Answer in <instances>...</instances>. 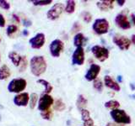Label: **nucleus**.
Segmentation results:
<instances>
[{
    "label": "nucleus",
    "instance_id": "11",
    "mask_svg": "<svg viewBox=\"0 0 135 126\" xmlns=\"http://www.w3.org/2000/svg\"><path fill=\"white\" fill-rule=\"evenodd\" d=\"M84 62V50L83 47H77L72 56L73 65L82 66Z\"/></svg>",
    "mask_w": 135,
    "mask_h": 126
},
{
    "label": "nucleus",
    "instance_id": "16",
    "mask_svg": "<svg viewBox=\"0 0 135 126\" xmlns=\"http://www.w3.org/2000/svg\"><path fill=\"white\" fill-rule=\"evenodd\" d=\"M114 3L115 2L112 0H103V1L97 2L96 5L101 11H108L113 8Z\"/></svg>",
    "mask_w": 135,
    "mask_h": 126
},
{
    "label": "nucleus",
    "instance_id": "5",
    "mask_svg": "<svg viewBox=\"0 0 135 126\" xmlns=\"http://www.w3.org/2000/svg\"><path fill=\"white\" fill-rule=\"evenodd\" d=\"M91 52L97 60H99L100 61H105L107 59H108L110 55L109 50L107 48L100 45L93 46L91 48Z\"/></svg>",
    "mask_w": 135,
    "mask_h": 126
},
{
    "label": "nucleus",
    "instance_id": "12",
    "mask_svg": "<svg viewBox=\"0 0 135 126\" xmlns=\"http://www.w3.org/2000/svg\"><path fill=\"white\" fill-rule=\"evenodd\" d=\"M100 71V66L97 64H92L89 70L87 71V72L84 76V77L89 82H91V81H94L97 78L98 75Z\"/></svg>",
    "mask_w": 135,
    "mask_h": 126
},
{
    "label": "nucleus",
    "instance_id": "24",
    "mask_svg": "<svg viewBox=\"0 0 135 126\" xmlns=\"http://www.w3.org/2000/svg\"><path fill=\"white\" fill-rule=\"evenodd\" d=\"M53 108L55 110H57V111H63L65 109L66 106H65V103L62 101V99H57L54 103Z\"/></svg>",
    "mask_w": 135,
    "mask_h": 126
},
{
    "label": "nucleus",
    "instance_id": "49",
    "mask_svg": "<svg viewBox=\"0 0 135 126\" xmlns=\"http://www.w3.org/2000/svg\"><path fill=\"white\" fill-rule=\"evenodd\" d=\"M0 42H1V37H0Z\"/></svg>",
    "mask_w": 135,
    "mask_h": 126
},
{
    "label": "nucleus",
    "instance_id": "35",
    "mask_svg": "<svg viewBox=\"0 0 135 126\" xmlns=\"http://www.w3.org/2000/svg\"><path fill=\"white\" fill-rule=\"evenodd\" d=\"M84 126H95L94 120H93L91 118H90V119H88V120L84 122Z\"/></svg>",
    "mask_w": 135,
    "mask_h": 126
},
{
    "label": "nucleus",
    "instance_id": "10",
    "mask_svg": "<svg viewBox=\"0 0 135 126\" xmlns=\"http://www.w3.org/2000/svg\"><path fill=\"white\" fill-rule=\"evenodd\" d=\"M46 41L45 35L42 33H38L36 35L30 39L29 43L33 49H41L44 45Z\"/></svg>",
    "mask_w": 135,
    "mask_h": 126
},
{
    "label": "nucleus",
    "instance_id": "4",
    "mask_svg": "<svg viewBox=\"0 0 135 126\" xmlns=\"http://www.w3.org/2000/svg\"><path fill=\"white\" fill-rule=\"evenodd\" d=\"M92 29L97 35H104L108 32L109 22L105 19H97L93 24Z\"/></svg>",
    "mask_w": 135,
    "mask_h": 126
},
{
    "label": "nucleus",
    "instance_id": "32",
    "mask_svg": "<svg viewBox=\"0 0 135 126\" xmlns=\"http://www.w3.org/2000/svg\"><path fill=\"white\" fill-rule=\"evenodd\" d=\"M20 72H22L24 70L26 69V67H27V60H26V57H25V56L22 57V61H21V62H20Z\"/></svg>",
    "mask_w": 135,
    "mask_h": 126
},
{
    "label": "nucleus",
    "instance_id": "42",
    "mask_svg": "<svg viewBox=\"0 0 135 126\" xmlns=\"http://www.w3.org/2000/svg\"><path fill=\"white\" fill-rule=\"evenodd\" d=\"M23 35H25V36L29 35V32H28L27 29H25V30H23Z\"/></svg>",
    "mask_w": 135,
    "mask_h": 126
},
{
    "label": "nucleus",
    "instance_id": "6",
    "mask_svg": "<svg viewBox=\"0 0 135 126\" xmlns=\"http://www.w3.org/2000/svg\"><path fill=\"white\" fill-rule=\"evenodd\" d=\"M63 10H64L63 4L62 3H57L48 10L46 16L50 20H55L60 17Z\"/></svg>",
    "mask_w": 135,
    "mask_h": 126
},
{
    "label": "nucleus",
    "instance_id": "30",
    "mask_svg": "<svg viewBox=\"0 0 135 126\" xmlns=\"http://www.w3.org/2000/svg\"><path fill=\"white\" fill-rule=\"evenodd\" d=\"M17 30H18V27L15 24H10L8 25L7 28V35L8 36H11L13 34H15Z\"/></svg>",
    "mask_w": 135,
    "mask_h": 126
},
{
    "label": "nucleus",
    "instance_id": "31",
    "mask_svg": "<svg viewBox=\"0 0 135 126\" xmlns=\"http://www.w3.org/2000/svg\"><path fill=\"white\" fill-rule=\"evenodd\" d=\"M81 116H82V120L84 122L86 121L88 119H90V112H89V110H87V109H81Z\"/></svg>",
    "mask_w": 135,
    "mask_h": 126
},
{
    "label": "nucleus",
    "instance_id": "45",
    "mask_svg": "<svg viewBox=\"0 0 135 126\" xmlns=\"http://www.w3.org/2000/svg\"><path fill=\"white\" fill-rule=\"evenodd\" d=\"M117 80H118V81H119L120 82H122V76H118V77H117Z\"/></svg>",
    "mask_w": 135,
    "mask_h": 126
},
{
    "label": "nucleus",
    "instance_id": "1",
    "mask_svg": "<svg viewBox=\"0 0 135 126\" xmlns=\"http://www.w3.org/2000/svg\"><path fill=\"white\" fill-rule=\"evenodd\" d=\"M31 71L36 77H40L46 70V61L41 56H35L31 59Z\"/></svg>",
    "mask_w": 135,
    "mask_h": 126
},
{
    "label": "nucleus",
    "instance_id": "46",
    "mask_svg": "<svg viewBox=\"0 0 135 126\" xmlns=\"http://www.w3.org/2000/svg\"><path fill=\"white\" fill-rule=\"evenodd\" d=\"M3 106L1 103H0V109H3Z\"/></svg>",
    "mask_w": 135,
    "mask_h": 126
},
{
    "label": "nucleus",
    "instance_id": "47",
    "mask_svg": "<svg viewBox=\"0 0 135 126\" xmlns=\"http://www.w3.org/2000/svg\"><path fill=\"white\" fill-rule=\"evenodd\" d=\"M1 119H2V117H1V114H0V121H1Z\"/></svg>",
    "mask_w": 135,
    "mask_h": 126
},
{
    "label": "nucleus",
    "instance_id": "37",
    "mask_svg": "<svg viewBox=\"0 0 135 126\" xmlns=\"http://www.w3.org/2000/svg\"><path fill=\"white\" fill-rule=\"evenodd\" d=\"M31 24H32V23H31V20H27V19H25V20H24V25H25V27L31 26Z\"/></svg>",
    "mask_w": 135,
    "mask_h": 126
},
{
    "label": "nucleus",
    "instance_id": "48",
    "mask_svg": "<svg viewBox=\"0 0 135 126\" xmlns=\"http://www.w3.org/2000/svg\"><path fill=\"white\" fill-rule=\"evenodd\" d=\"M0 61H1V55H0Z\"/></svg>",
    "mask_w": 135,
    "mask_h": 126
},
{
    "label": "nucleus",
    "instance_id": "28",
    "mask_svg": "<svg viewBox=\"0 0 135 126\" xmlns=\"http://www.w3.org/2000/svg\"><path fill=\"white\" fill-rule=\"evenodd\" d=\"M81 17L83 20L84 21L85 23H90L91 20H92V15L90 12L88 11H84L81 13Z\"/></svg>",
    "mask_w": 135,
    "mask_h": 126
},
{
    "label": "nucleus",
    "instance_id": "36",
    "mask_svg": "<svg viewBox=\"0 0 135 126\" xmlns=\"http://www.w3.org/2000/svg\"><path fill=\"white\" fill-rule=\"evenodd\" d=\"M5 19H4V17L3 16V14H0V27H4L5 26Z\"/></svg>",
    "mask_w": 135,
    "mask_h": 126
},
{
    "label": "nucleus",
    "instance_id": "7",
    "mask_svg": "<svg viewBox=\"0 0 135 126\" xmlns=\"http://www.w3.org/2000/svg\"><path fill=\"white\" fill-rule=\"evenodd\" d=\"M63 48H64V44L61 40L58 39L52 40L49 45L50 53L53 57H58L60 56L61 52L63 50Z\"/></svg>",
    "mask_w": 135,
    "mask_h": 126
},
{
    "label": "nucleus",
    "instance_id": "14",
    "mask_svg": "<svg viewBox=\"0 0 135 126\" xmlns=\"http://www.w3.org/2000/svg\"><path fill=\"white\" fill-rule=\"evenodd\" d=\"M30 101V95L27 92H22V93L17 94L14 98V103L16 106L19 107H25L27 106Z\"/></svg>",
    "mask_w": 135,
    "mask_h": 126
},
{
    "label": "nucleus",
    "instance_id": "33",
    "mask_svg": "<svg viewBox=\"0 0 135 126\" xmlns=\"http://www.w3.org/2000/svg\"><path fill=\"white\" fill-rule=\"evenodd\" d=\"M0 8L5 10H8L10 8V3L5 0H0Z\"/></svg>",
    "mask_w": 135,
    "mask_h": 126
},
{
    "label": "nucleus",
    "instance_id": "17",
    "mask_svg": "<svg viewBox=\"0 0 135 126\" xmlns=\"http://www.w3.org/2000/svg\"><path fill=\"white\" fill-rule=\"evenodd\" d=\"M22 57L20 54H18L15 51H11L8 53V58L10 59L11 61L13 62V64H14L15 66H20V62L22 61Z\"/></svg>",
    "mask_w": 135,
    "mask_h": 126
},
{
    "label": "nucleus",
    "instance_id": "13",
    "mask_svg": "<svg viewBox=\"0 0 135 126\" xmlns=\"http://www.w3.org/2000/svg\"><path fill=\"white\" fill-rule=\"evenodd\" d=\"M115 23L118 27L122 29H128L131 28L128 17L124 14H118L115 18Z\"/></svg>",
    "mask_w": 135,
    "mask_h": 126
},
{
    "label": "nucleus",
    "instance_id": "19",
    "mask_svg": "<svg viewBox=\"0 0 135 126\" xmlns=\"http://www.w3.org/2000/svg\"><path fill=\"white\" fill-rule=\"evenodd\" d=\"M11 75L10 69L7 65H3L0 67V80H5Z\"/></svg>",
    "mask_w": 135,
    "mask_h": 126
},
{
    "label": "nucleus",
    "instance_id": "2",
    "mask_svg": "<svg viewBox=\"0 0 135 126\" xmlns=\"http://www.w3.org/2000/svg\"><path fill=\"white\" fill-rule=\"evenodd\" d=\"M112 119L115 121V123L119 124H131V118L129 115L127 114V113L123 110V109H113L110 113Z\"/></svg>",
    "mask_w": 135,
    "mask_h": 126
},
{
    "label": "nucleus",
    "instance_id": "8",
    "mask_svg": "<svg viewBox=\"0 0 135 126\" xmlns=\"http://www.w3.org/2000/svg\"><path fill=\"white\" fill-rule=\"evenodd\" d=\"M112 41L121 50H127L130 48L131 40L125 36L114 35L112 38Z\"/></svg>",
    "mask_w": 135,
    "mask_h": 126
},
{
    "label": "nucleus",
    "instance_id": "40",
    "mask_svg": "<svg viewBox=\"0 0 135 126\" xmlns=\"http://www.w3.org/2000/svg\"><path fill=\"white\" fill-rule=\"evenodd\" d=\"M13 18H14V19H15L16 22H18V23L20 21V18H19V16H17V15H16V14H13Z\"/></svg>",
    "mask_w": 135,
    "mask_h": 126
},
{
    "label": "nucleus",
    "instance_id": "25",
    "mask_svg": "<svg viewBox=\"0 0 135 126\" xmlns=\"http://www.w3.org/2000/svg\"><path fill=\"white\" fill-rule=\"evenodd\" d=\"M38 101V95L36 93H32L30 97V108L34 109Z\"/></svg>",
    "mask_w": 135,
    "mask_h": 126
},
{
    "label": "nucleus",
    "instance_id": "29",
    "mask_svg": "<svg viewBox=\"0 0 135 126\" xmlns=\"http://www.w3.org/2000/svg\"><path fill=\"white\" fill-rule=\"evenodd\" d=\"M41 116L43 119L46 120H52V112L48 109V110H46L43 112H41Z\"/></svg>",
    "mask_w": 135,
    "mask_h": 126
},
{
    "label": "nucleus",
    "instance_id": "26",
    "mask_svg": "<svg viewBox=\"0 0 135 126\" xmlns=\"http://www.w3.org/2000/svg\"><path fill=\"white\" fill-rule=\"evenodd\" d=\"M93 87L95 90H97L98 92H102L103 90V83L101 82V80L96 78L95 80H94V82H93Z\"/></svg>",
    "mask_w": 135,
    "mask_h": 126
},
{
    "label": "nucleus",
    "instance_id": "43",
    "mask_svg": "<svg viewBox=\"0 0 135 126\" xmlns=\"http://www.w3.org/2000/svg\"><path fill=\"white\" fill-rule=\"evenodd\" d=\"M130 87H131V89H132V91L135 90V85L133 83H130Z\"/></svg>",
    "mask_w": 135,
    "mask_h": 126
},
{
    "label": "nucleus",
    "instance_id": "18",
    "mask_svg": "<svg viewBox=\"0 0 135 126\" xmlns=\"http://www.w3.org/2000/svg\"><path fill=\"white\" fill-rule=\"evenodd\" d=\"M84 40H85V38H84V35L82 33H77L75 35L74 38V45L77 47H82Z\"/></svg>",
    "mask_w": 135,
    "mask_h": 126
},
{
    "label": "nucleus",
    "instance_id": "23",
    "mask_svg": "<svg viewBox=\"0 0 135 126\" xmlns=\"http://www.w3.org/2000/svg\"><path fill=\"white\" fill-rule=\"evenodd\" d=\"M105 107L111 109H117L120 107V103L117 100H110L105 103Z\"/></svg>",
    "mask_w": 135,
    "mask_h": 126
},
{
    "label": "nucleus",
    "instance_id": "38",
    "mask_svg": "<svg viewBox=\"0 0 135 126\" xmlns=\"http://www.w3.org/2000/svg\"><path fill=\"white\" fill-rule=\"evenodd\" d=\"M105 126H124V124H119L117 123H108Z\"/></svg>",
    "mask_w": 135,
    "mask_h": 126
},
{
    "label": "nucleus",
    "instance_id": "41",
    "mask_svg": "<svg viewBox=\"0 0 135 126\" xmlns=\"http://www.w3.org/2000/svg\"><path fill=\"white\" fill-rule=\"evenodd\" d=\"M131 43H133V45H135V35H132V40H131Z\"/></svg>",
    "mask_w": 135,
    "mask_h": 126
},
{
    "label": "nucleus",
    "instance_id": "20",
    "mask_svg": "<svg viewBox=\"0 0 135 126\" xmlns=\"http://www.w3.org/2000/svg\"><path fill=\"white\" fill-rule=\"evenodd\" d=\"M37 83L41 84L42 86H44L45 90H44V93L43 94H49L50 92L52 91V88H53L52 86L51 85L49 82L46 81V80H44V79H39V80H37Z\"/></svg>",
    "mask_w": 135,
    "mask_h": 126
},
{
    "label": "nucleus",
    "instance_id": "21",
    "mask_svg": "<svg viewBox=\"0 0 135 126\" xmlns=\"http://www.w3.org/2000/svg\"><path fill=\"white\" fill-rule=\"evenodd\" d=\"M87 103H88V101L85 98V97H84V95H82V94L79 95L77 102H76V105H77V108L79 109V110L84 109V108L87 105Z\"/></svg>",
    "mask_w": 135,
    "mask_h": 126
},
{
    "label": "nucleus",
    "instance_id": "44",
    "mask_svg": "<svg viewBox=\"0 0 135 126\" xmlns=\"http://www.w3.org/2000/svg\"><path fill=\"white\" fill-rule=\"evenodd\" d=\"M132 20H133V24H134V25H135V15L133 14H132Z\"/></svg>",
    "mask_w": 135,
    "mask_h": 126
},
{
    "label": "nucleus",
    "instance_id": "39",
    "mask_svg": "<svg viewBox=\"0 0 135 126\" xmlns=\"http://www.w3.org/2000/svg\"><path fill=\"white\" fill-rule=\"evenodd\" d=\"M125 2H126L125 0H117V3H118V5H119V6H123Z\"/></svg>",
    "mask_w": 135,
    "mask_h": 126
},
{
    "label": "nucleus",
    "instance_id": "15",
    "mask_svg": "<svg viewBox=\"0 0 135 126\" xmlns=\"http://www.w3.org/2000/svg\"><path fill=\"white\" fill-rule=\"evenodd\" d=\"M104 83L105 87H107L108 88H111V89L116 92H119L121 90V87L119 84H118V82L114 81L112 78V77H110V76H105L104 77Z\"/></svg>",
    "mask_w": 135,
    "mask_h": 126
},
{
    "label": "nucleus",
    "instance_id": "9",
    "mask_svg": "<svg viewBox=\"0 0 135 126\" xmlns=\"http://www.w3.org/2000/svg\"><path fill=\"white\" fill-rule=\"evenodd\" d=\"M53 104V98L49 94H42L38 103V109L41 112L48 110L49 108Z\"/></svg>",
    "mask_w": 135,
    "mask_h": 126
},
{
    "label": "nucleus",
    "instance_id": "3",
    "mask_svg": "<svg viewBox=\"0 0 135 126\" xmlns=\"http://www.w3.org/2000/svg\"><path fill=\"white\" fill-rule=\"evenodd\" d=\"M27 85V82L23 78H15L8 83V90L10 92H15V93H20L25 89Z\"/></svg>",
    "mask_w": 135,
    "mask_h": 126
},
{
    "label": "nucleus",
    "instance_id": "22",
    "mask_svg": "<svg viewBox=\"0 0 135 126\" xmlns=\"http://www.w3.org/2000/svg\"><path fill=\"white\" fill-rule=\"evenodd\" d=\"M75 1L74 0H68L66 2V7L64 8V11L67 14H73L75 10Z\"/></svg>",
    "mask_w": 135,
    "mask_h": 126
},
{
    "label": "nucleus",
    "instance_id": "34",
    "mask_svg": "<svg viewBox=\"0 0 135 126\" xmlns=\"http://www.w3.org/2000/svg\"><path fill=\"white\" fill-rule=\"evenodd\" d=\"M80 29H81V25H80V24L79 22H75L73 25V27H72L71 32L76 33V32H79Z\"/></svg>",
    "mask_w": 135,
    "mask_h": 126
},
{
    "label": "nucleus",
    "instance_id": "27",
    "mask_svg": "<svg viewBox=\"0 0 135 126\" xmlns=\"http://www.w3.org/2000/svg\"><path fill=\"white\" fill-rule=\"evenodd\" d=\"M34 5L36 6H45V5H48V4L52 3V0H43V1H41V0H32L31 1Z\"/></svg>",
    "mask_w": 135,
    "mask_h": 126
}]
</instances>
